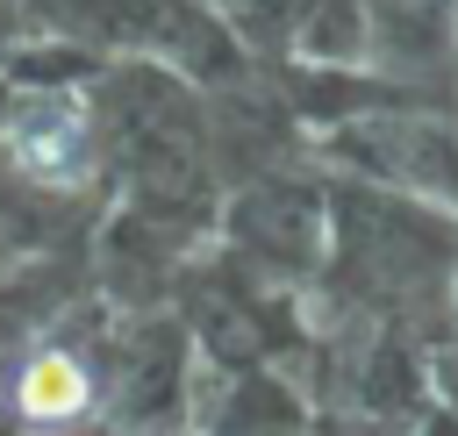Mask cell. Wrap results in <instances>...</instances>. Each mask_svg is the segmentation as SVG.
Listing matches in <instances>:
<instances>
[{"label": "cell", "instance_id": "6da1fadb", "mask_svg": "<svg viewBox=\"0 0 458 436\" xmlns=\"http://www.w3.org/2000/svg\"><path fill=\"white\" fill-rule=\"evenodd\" d=\"M7 157L43 186H72L86 172V107L72 93H36L7 122Z\"/></svg>", "mask_w": 458, "mask_h": 436}, {"label": "cell", "instance_id": "7a4b0ae2", "mask_svg": "<svg viewBox=\"0 0 458 436\" xmlns=\"http://www.w3.org/2000/svg\"><path fill=\"white\" fill-rule=\"evenodd\" d=\"M14 400H21V415H29V422H72V415H86L93 379H86V365H79V357L50 350V357H36V365L21 372Z\"/></svg>", "mask_w": 458, "mask_h": 436}]
</instances>
